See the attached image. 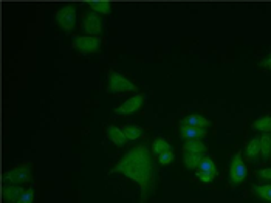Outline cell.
Instances as JSON below:
<instances>
[{
	"label": "cell",
	"instance_id": "1",
	"mask_svg": "<svg viewBox=\"0 0 271 203\" xmlns=\"http://www.w3.org/2000/svg\"><path fill=\"white\" fill-rule=\"evenodd\" d=\"M110 174H121L126 178L137 183L141 188V203H144L154 191V162L149 149L143 144L132 147L110 169Z\"/></svg>",
	"mask_w": 271,
	"mask_h": 203
},
{
	"label": "cell",
	"instance_id": "2",
	"mask_svg": "<svg viewBox=\"0 0 271 203\" xmlns=\"http://www.w3.org/2000/svg\"><path fill=\"white\" fill-rule=\"evenodd\" d=\"M135 85L130 79L122 76L118 72H109L107 75V92L109 93H124V92H137Z\"/></svg>",
	"mask_w": 271,
	"mask_h": 203
},
{
	"label": "cell",
	"instance_id": "3",
	"mask_svg": "<svg viewBox=\"0 0 271 203\" xmlns=\"http://www.w3.org/2000/svg\"><path fill=\"white\" fill-rule=\"evenodd\" d=\"M73 48L82 55L98 53L101 48V39L95 36H78L73 39Z\"/></svg>",
	"mask_w": 271,
	"mask_h": 203
},
{
	"label": "cell",
	"instance_id": "4",
	"mask_svg": "<svg viewBox=\"0 0 271 203\" xmlns=\"http://www.w3.org/2000/svg\"><path fill=\"white\" fill-rule=\"evenodd\" d=\"M247 174H248L247 165L243 162L242 152H239V154L234 155V159L231 162V166H230V183L231 185H240L247 178Z\"/></svg>",
	"mask_w": 271,
	"mask_h": 203
},
{
	"label": "cell",
	"instance_id": "5",
	"mask_svg": "<svg viewBox=\"0 0 271 203\" xmlns=\"http://www.w3.org/2000/svg\"><path fill=\"white\" fill-rule=\"evenodd\" d=\"M56 22L64 31H71L76 25V8L73 5H65L56 11Z\"/></svg>",
	"mask_w": 271,
	"mask_h": 203
},
{
	"label": "cell",
	"instance_id": "6",
	"mask_svg": "<svg viewBox=\"0 0 271 203\" xmlns=\"http://www.w3.org/2000/svg\"><path fill=\"white\" fill-rule=\"evenodd\" d=\"M82 30L87 36L100 37V34L103 31V20H101L100 14H96L93 11L85 13L82 17Z\"/></svg>",
	"mask_w": 271,
	"mask_h": 203
},
{
	"label": "cell",
	"instance_id": "7",
	"mask_svg": "<svg viewBox=\"0 0 271 203\" xmlns=\"http://www.w3.org/2000/svg\"><path fill=\"white\" fill-rule=\"evenodd\" d=\"M31 178V168L28 165L17 166L8 172H5L4 180L8 182L10 185H20V183H28Z\"/></svg>",
	"mask_w": 271,
	"mask_h": 203
},
{
	"label": "cell",
	"instance_id": "8",
	"mask_svg": "<svg viewBox=\"0 0 271 203\" xmlns=\"http://www.w3.org/2000/svg\"><path fill=\"white\" fill-rule=\"evenodd\" d=\"M143 104H144V96L137 93L135 96L129 98L127 101H124L119 107H116L115 114H118V115H132L135 112H138L143 107Z\"/></svg>",
	"mask_w": 271,
	"mask_h": 203
},
{
	"label": "cell",
	"instance_id": "9",
	"mask_svg": "<svg viewBox=\"0 0 271 203\" xmlns=\"http://www.w3.org/2000/svg\"><path fill=\"white\" fill-rule=\"evenodd\" d=\"M205 135H206L205 129H197V127L188 126L183 120L180 121V137H182L183 140H186V141H189V140H200Z\"/></svg>",
	"mask_w": 271,
	"mask_h": 203
},
{
	"label": "cell",
	"instance_id": "10",
	"mask_svg": "<svg viewBox=\"0 0 271 203\" xmlns=\"http://www.w3.org/2000/svg\"><path fill=\"white\" fill-rule=\"evenodd\" d=\"M25 191H27V189H23V188L19 186V185H7V186H4V189H2V197H4V200L8 201V203H17L19 198L23 195Z\"/></svg>",
	"mask_w": 271,
	"mask_h": 203
},
{
	"label": "cell",
	"instance_id": "11",
	"mask_svg": "<svg viewBox=\"0 0 271 203\" xmlns=\"http://www.w3.org/2000/svg\"><path fill=\"white\" fill-rule=\"evenodd\" d=\"M106 132H107L109 140H110L113 144H116V146H124V144L127 143V138H126L122 129H119V127H116V126H107Z\"/></svg>",
	"mask_w": 271,
	"mask_h": 203
},
{
	"label": "cell",
	"instance_id": "12",
	"mask_svg": "<svg viewBox=\"0 0 271 203\" xmlns=\"http://www.w3.org/2000/svg\"><path fill=\"white\" fill-rule=\"evenodd\" d=\"M188 126H192V127H197V129H206L211 126V121L206 120L205 117L199 115V114H191L188 115L185 120H183Z\"/></svg>",
	"mask_w": 271,
	"mask_h": 203
},
{
	"label": "cell",
	"instance_id": "13",
	"mask_svg": "<svg viewBox=\"0 0 271 203\" xmlns=\"http://www.w3.org/2000/svg\"><path fill=\"white\" fill-rule=\"evenodd\" d=\"M87 5H90L92 11L96 14H110L112 11V4L107 0H92V2H87Z\"/></svg>",
	"mask_w": 271,
	"mask_h": 203
},
{
	"label": "cell",
	"instance_id": "14",
	"mask_svg": "<svg viewBox=\"0 0 271 203\" xmlns=\"http://www.w3.org/2000/svg\"><path fill=\"white\" fill-rule=\"evenodd\" d=\"M183 150L188 152V154H205L206 152V146L200 141V140H189L185 143Z\"/></svg>",
	"mask_w": 271,
	"mask_h": 203
},
{
	"label": "cell",
	"instance_id": "15",
	"mask_svg": "<svg viewBox=\"0 0 271 203\" xmlns=\"http://www.w3.org/2000/svg\"><path fill=\"white\" fill-rule=\"evenodd\" d=\"M172 150V146L164 140V138H157L154 143H152V154H155L157 157H160L164 152H169Z\"/></svg>",
	"mask_w": 271,
	"mask_h": 203
},
{
	"label": "cell",
	"instance_id": "16",
	"mask_svg": "<svg viewBox=\"0 0 271 203\" xmlns=\"http://www.w3.org/2000/svg\"><path fill=\"white\" fill-rule=\"evenodd\" d=\"M245 152H247V159H250V160L256 159V157L260 154V138H253V140L247 144Z\"/></svg>",
	"mask_w": 271,
	"mask_h": 203
},
{
	"label": "cell",
	"instance_id": "17",
	"mask_svg": "<svg viewBox=\"0 0 271 203\" xmlns=\"http://www.w3.org/2000/svg\"><path fill=\"white\" fill-rule=\"evenodd\" d=\"M203 159L205 157L202 154H188L186 152V154L183 155V160H185V165L188 169H199V165Z\"/></svg>",
	"mask_w": 271,
	"mask_h": 203
},
{
	"label": "cell",
	"instance_id": "18",
	"mask_svg": "<svg viewBox=\"0 0 271 203\" xmlns=\"http://www.w3.org/2000/svg\"><path fill=\"white\" fill-rule=\"evenodd\" d=\"M122 132L126 135L127 140H138L141 135H143V129L140 126H133V124H129V126H124L122 127Z\"/></svg>",
	"mask_w": 271,
	"mask_h": 203
},
{
	"label": "cell",
	"instance_id": "19",
	"mask_svg": "<svg viewBox=\"0 0 271 203\" xmlns=\"http://www.w3.org/2000/svg\"><path fill=\"white\" fill-rule=\"evenodd\" d=\"M254 130H260L263 133H269L271 132V117H262L257 121H254L253 124Z\"/></svg>",
	"mask_w": 271,
	"mask_h": 203
},
{
	"label": "cell",
	"instance_id": "20",
	"mask_svg": "<svg viewBox=\"0 0 271 203\" xmlns=\"http://www.w3.org/2000/svg\"><path fill=\"white\" fill-rule=\"evenodd\" d=\"M253 191L256 195H259L262 200L271 203V185H259V186H253Z\"/></svg>",
	"mask_w": 271,
	"mask_h": 203
},
{
	"label": "cell",
	"instance_id": "21",
	"mask_svg": "<svg viewBox=\"0 0 271 203\" xmlns=\"http://www.w3.org/2000/svg\"><path fill=\"white\" fill-rule=\"evenodd\" d=\"M260 154L263 155V159H268L271 155V135L269 133H263L260 137Z\"/></svg>",
	"mask_w": 271,
	"mask_h": 203
},
{
	"label": "cell",
	"instance_id": "22",
	"mask_svg": "<svg viewBox=\"0 0 271 203\" xmlns=\"http://www.w3.org/2000/svg\"><path fill=\"white\" fill-rule=\"evenodd\" d=\"M197 171L211 172V174H215V175H217V168H215V163H214L211 159H208V157H205V159L200 162V165H199V169H197Z\"/></svg>",
	"mask_w": 271,
	"mask_h": 203
},
{
	"label": "cell",
	"instance_id": "23",
	"mask_svg": "<svg viewBox=\"0 0 271 203\" xmlns=\"http://www.w3.org/2000/svg\"><path fill=\"white\" fill-rule=\"evenodd\" d=\"M174 159H175L174 152L169 150V152H164V154H161V155L158 157V163H160L161 166H169V165L174 162Z\"/></svg>",
	"mask_w": 271,
	"mask_h": 203
},
{
	"label": "cell",
	"instance_id": "24",
	"mask_svg": "<svg viewBox=\"0 0 271 203\" xmlns=\"http://www.w3.org/2000/svg\"><path fill=\"white\" fill-rule=\"evenodd\" d=\"M215 174H211V172H203V171H197V178L203 183H211L215 180Z\"/></svg>",
	"mask_w": 271,
	"mask_h": 203
},
{
	"label": "cell",
	"instance_id": "25",
	"mask_svg": "<svg viewBox=\"0 0 271 203\" xmlns=\"http://www.w3.org/2000/svg\"><path fill=\"white\" fill-rule=\"evenodd\" d=\"M33 201H34V191L33 189H27L23 192V195L19 198L17 203H33Z\"/></svg>",
	"mask_w": 271,
	"mask_h": 203
},
{
	"label": "cell",
	"instance_id": "26",
	"mask_svg": "<svg viewBox=\"0 0 271 203\" xmlns=\"http://www.w3.org/2000/svg\"><path fill=\"white\" fill-rule=\"evenodd\" d=\"M257 175H259L262 180L271 182V168H265V169H260V171L257 172Z\"/></svg>",
	"mask_w": 271,
	"mask_h": 203
},
{
	"label": "cell",
	"instance_id": "27",
	"mask_svg": "<svg viewBox=\"0 0 271 203\" xmlns=\"http://www.w3.org/2000/svg\"><path fill=\"white\" fill-rule=\"evenodd\" d=\"M259 67L265 69V70H271V53H269V56H268V58H265L263 61H260V62H259Z\"/></svg>",
	"mask_w": 271,
	"mask_h": 203
}]
</instances>
